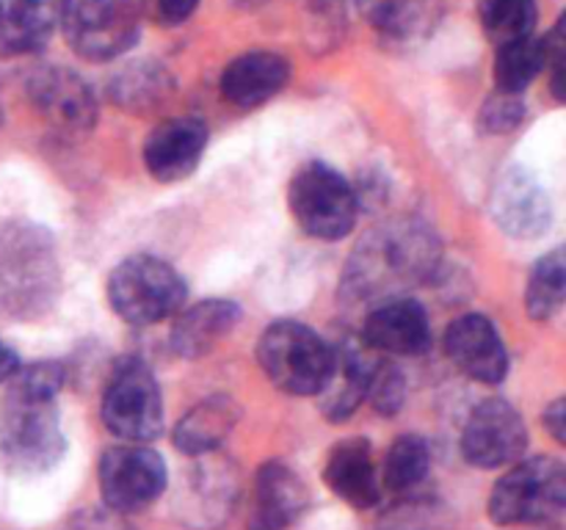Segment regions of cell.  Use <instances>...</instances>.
<instances>
[{
  "instance_id": "5b68a950",
  "label": "cell",
  "mask_w": 566,
  "mask_h": 530,
  "mask_svg": "<svg viewBox=\"0 0 566 530\" xmlns=\"http://www.w3.org/2000/svg\"><path fill=\"white\" fill-rule=\"evenodd\" d=\"M186 279L177 274L175 265L153 254H133L122 259L108 276L111 309L125 324H164L186 307Z\"/></svg>"
},
{
  "instance_id": "4fadbf2b",
  "label": "cell",
  "mask_w": 566,
  "mask_h": 530,
  "mask_svg": "<svg viewBox=\"0 0 566 530\" xmlns=\"http://www.w3.org/2000/svg\"><path fill=\"white\" fill-rule=\"evenodd\" d=\"M363 346L381 357H423L434 346L429 312L409 296L376 304L363 324Z\"/></svg>"
},
{
  "instance_id": "9c48e42d",
  "label": "cell",
  "mask_w": 566,
  "mask_h": 530,
  "mask_svg": "<svg viewBox=\"0 0 566 530\" xmlns=\"http://www.w3.org/2000/svg\"><path fill=\"white\" fill-rule=\"evenodd\" d=\"M103 425L122 442H153L164 431L158 379L138 357H125L111 370L99 403Z\"/></svg>"
},
{
  "instance_id": "f546056e",
  "label": "cell",
  "mask_w": 566,
  "mask_h": 530,
  "mask_svg": "<svg viewBox=\"0 0 566 530\" xmlns=\"http://www.w3.org/2000/svg\"><path fill=\"white\" fill-rule=\"evenodd\" d=\"M403 398H407V379H403V370L398 368L392 359H381L379 353H376L374 364H370L368 398H365V401H370V406L379 414L392 417V414L403 406Z\"/></svg>"
},
{
  "instance_id": "e0dca14e",
  "label": "cell",
  "mask_w": 566,
  "mask_h": 530,
  "mask_svg": "<svg viewBox=\"0 0 566 530\" xmlns=\"http://www.w3.org/2000/svg\"><path fill=\"white\" fill-rule=\"evenodd\" d=\"M310 506L307 484L285 462H265L254 475L249 530H287Z\"/></svg>"
},
{
  "instance_id": "e575fe53",
  "label": "cell",
  "mask_w": 566,
  "mask_h": 530,
  "mask_svg": "<svg viewBox=\"0 0 566 530\" xmlns=\"http://www.w3.org/2000/svg\"><path fill=\"white\" fill-rule=\"evenodd\" d=\"M119 513H83V517L75 519L70 530H130L125 522H119Z\"/></svg>"
},
{
  "instance_id": "d590c367",
  "label": "cell",
  "mask_w": 566,
  "mask_h": 530,
  "mask_svg": "<svg viewBox=\"0 0 566 530\" xmlns=\"http://www.w3.org/2000/svg\"><path fill=\"white\" fill-rule=\"evenodd\" d=\"M17 368H20V357H17V351L9 342L0 340V384H6Z\"/></svg>"
},
{
  "instance_id": "83f0119b",
  "label": "cell",
  "mask_w": 566,
  "mask_h": 530,
  "mask_svg": "<svg viewBox=\"0 0 566 530\" xmlns=\"http://www.w3.org/2000/svg\"><path fill=\"white\" fill-rule=\"evenodd\" d=\"M566 298V257L564 248H553L531 271L525 309L534 320H551L562 312Z\"/></svg>"
},
{
  "instance_id": "603a6c76",
  "label": "cell",
  "mask_w": 566,
  "mask_h": 530,
  "mask_svg": "<svg viewBox=\"0 0 566 530\" xmlns=\"http://www.w3.org/2000/svg\"><path fill=\"white\" fill-rule=\"evenodd\" d=\"M177 92V81L164 61L138 59L122 66L108 83V99L127 114L147 116L164 108Z\"/></svg>"
},
{
  "instance_id": "277c9868",
  "label": "cell",
  "mask_w": 566,
  "mask_h": 530,
  "mask_svg": "<svg viewBox=\"0 0 566 530\" xmlns=\"http://www.w3.org/2000/svg\"><path fill=\"white\" fill-rule=\"evenodd\" d=\"M258 362L276 390L287 395H318L332 373L335 348L307 324L276 320L258 342Z\"/></svg>"
},
{
  "instance_id": "ba28073f",
  "label": "cell",
  "mask_w": 566,
  "mask_h": 530,
  "mask_svg": "<svg viewBox=\"0 0 566 530\" xmlns=\"http://www.w3.org/2000/svg\"><path fill=\"white\" fill-rule=\"evenodd\" d=\"M566 506L564 464L553 456L525 458L503 475L490 495V519L495 524L553 522Z\"/></svg>"
},
{
  "instance_id": "f1b7e54d",
  "label": "cell",
  "mask_w": 566,
  "mask_h": 530,
  "mask_svg": "<svg viewBox=\"0 0 566 530\" xmlns=\"http://www.w3.org/2000/svg\"><path fill=\"white\" fill-rule=\"evenodd\" d=\"M431 447L420 434H401L387 447L381 484L390 491H409L420 486L429 475Z\"/></svg>"
},
{
  "instance_id": "7c38bea8",
  "label": "cell",
  "mask_w": 566,
  "mask_h": 530,
  "mask_svg": "<svg viewBox=\"0 0 566 530\" xmlns=\"http://www.w3.org/2000/svg\"><path fill=\"white\" fill-rule=\"evenodd\" d=\"M528 447L523 414L503 398H486L470 412L462 431V453L473 467L501 469L520 462Z\"/></svg>"
},
{
  "instance_id": "52a82bcc",
  "label": "cell",
  "mask_w": 566,
  "mask_h": 530,
  "mask_svg": "<svg viewBox=\"0 0 566 530\" xmlns=\"http://www.w3.org/2000/svg\"><path fill=\"white\" fill-rule=\"evenodd\" d=\"M136 0H61L59 28L64 42L83 61H114L142 36Z\"/></svg>"
},
{
  "instance_id": "2e32d148",
  "label": "cell",
  "mask_w": 566,
  "mask_h": 530,
  "mask_svg": "<svg viewBox=\"0 0 566 530\" xmlns=\"http://www.w3.org/2000/svg\"><path fill=\"white\" fill-rule=\"evenodd\" d=\"M208 147V125L197 116H169L144 141V166L158 182H180L197 171Z\"/></svg>"
},
{
  "instance_id": "836d02e7",
  "label": "cell",
  "mask_w": 566,
  "mask_h": 530,
  "mask_svg": "<svg viewBox=\"0 0 566 530\" xmlns=\"http://www.w3.org/2000/svg\"><path fill=\"white\" fill-rule=\"evenodd\" d=\"M542 423H545V428L551 431V436L558 442V445H566V401L564 398H556V401L545 409V414H542Z\"/></svg>"
},
{
  "instance_id": "484cf974",
  "label": "cell",
  "mask_w": 566,
  "mask_h": 530,
  "mask_svg": "<svg viewBox=\"0 0 566 530\" xmlns=\"http://www.w3.org/2000/svg\"><path fill=\"white\" fill-rule=\"evenodd\" d=\"M545 39H520V42L495 47V88L509 94H523L545 72Z\"/></svg>"
},
{
  "instance_id": "cb8c5ba5",
  "label": "cell",
  "mask_w": 566,
  "mask_h": 530,
  "mask_svg": "<svg viewBox=\"0 0 566 530\" xmlns=\"http://www.w3.org/2000/svg\"><path fill=\"white\" fill-rule=\"evenodd\" d=\"M241 420V406L230 395H208L188 409L171 431V442L186 456L213 453Z\"/></svg>"
},
{
  "instance_id": "7402d4cb",
  "label": "cell",
  "mask_w": 566,
  "mask_h": 530,
  "mask_svg": "<svg viewBox=\"0 0 566 530\" xmlns=\"http://www.w3.org/2000/svg\"><path fill=\"white\" fill-rule=\"evenodd\" d=\"M59 11L61 0H0V59H22L48 47Z\"/></svg>"
},
{
  "instance_id": "d6986e66",
  "label": "cell",
  "mask_w": 566,
  "mask_h": 530,
  "mask_svg": "<svg viewBox=\"0 0 566 530\" xmlns=\"http://www.w3.org/2000/svg\"><path fill=\"white\" fill-rule=\"evenodd\" d=\"M324 480L343 502L357 511L379 506V475H376L374 451L365 436H348L326 453Z\"/></svg>"
},
{
  "instance_id": "8d00e7d4",
  "label": "cell",
  "mask_w": 566,
  "mask_h": 530,
  "mask_svg": "<svg viewBox=\"0 0 566 530\" xmlns=\"http://www.w3.org/2000/svg\"><path fill=\"white\" fill-rule=\"evenodd\" d=\"M230 3L241 11H258V9H263V6L274 3V0H230Z\"/></svg>"
},
{
  "instance_id": "7a4b0ae2",
  "label": "cell",
  "mask_w": 566,
  "mask_h": 530,
  "mask_svg": "<svg viewBox=\"0 0 566 530\" xmlns=\"http://www.w3.org/2000/svg\"><path fill=\"white\" fill-rule=\"evenodd\" d=\"M64 364L42 359L17 368L0 403V458L11 473H48L64 458L59 392Z\"/></svg>"
},
{
  "instance_id": "3957f363",
  "label": "cell",
  "mask_w": 566,
  "mask_h": 530,
  "mask_svg": "<svg viewBox=\"0 0 566 530\" xmlns=\"http://www.w3.org/2000/svg\"><path fill=\"white\" fill-rule=\"evenodd\" d=\"M61 293L55 235L36 221L17 219L0 226V320H39Z\"/></svg>"
},
{
  "instance_id": "d4e9b609",
  "label": "cell",
  "mask_w": 566,
  "mask_h": 530,
  "mask_svg": "<svg viewBox=\"0 0 566 530\" xmlns=\"http://www.w3.org/2000/svg\"><path fill=\"white\" fill-rule=\"evenodd\" d=\"M359 14L387 42H415L437 25L434 0H359Z\"/></svg>"
},
{
  "instance_id": "8992f818",
  "label": "cell",
  "mask_w": 566,
  "mask_h": 530,
  "mask_svg": "<svg viewBox=\"0 0 566 530\" xmlns=\"http://www.w3.org/2000/svg\"><path fill=\"white\" fill-rule=\"evenodd\" d=\"M293 221L318 241H343L359 215V197L352 182L324 160H310L293 174L287 188Z\"/></svg>"
},
{
  "instance_id": "d6a6232c",
  "label": "cell",
  "mask_w": 566,
  "mask_h": 530,
  "mask_svg": "<svg viewBox=\"0 0 566 530\" xmlns=\"http://www.w3.org/2000/svg\"><path fill=\"white\" fill-rule=\"evenodd\" d=\"M199 9V0H142L138 11L160 28H180Z\"/></svg>"
},
{
  "instance_id": "4dcf8cb0",
  "label": "cell",
  "mask_w": 566,
  "mask_h": 530,
  "mask_svg": "<svg viewBox=\"0 0 566 530\" xmlns=\"http://www.w3.org/2000/svg\"><path fill=\"white\" fill-rule=\"evenodd\" d=\"M525 119V99L523 94L497 92L484 103L479 114V127L486 136H506V132L517 130Z\"/></svg>"
},
{
  "instance_id": "ac0fdd59",
  "label": "cell",
  "mask_w": 566,
  "mask_h": 530,
  "mask_svg": "<svg viewBox=\"0 0 566 530\" xmlns=\"http://www.w3.org/2000/svg\"><path fill=\"white\" fill-rule=\"evenodd\" d=\"M291 81V61L274 50H249L232 59L221 72V97L232 108H258L285 92Z\"/></svg>"
},
{
  "instance_id": "6da1fadb",
  "label": "cell",
  "mask_w": 566,
  "mask_h": 530,
  "mask_svg": "<svg viewBox=\"0 0 566 530\" xmlns=\"http://www.w3.org/2000/svg\"><path fill=\"white\" fill-rule=\"evenodd\" d=\"M442 263L440 235L423 219H392L374 226L348 257L343 293L359 304L407 296L434 279Z\"/></svg>"
},
{
  "instance_id": "8fae6325",
  "label": "cell",
  "mask_w": 566,
  "mask_h": 530,
  "mask_svg": "<svg viewBox=\"0 0 566 530\" xmlns=\"http://www.w3.org/2000/svg\"><path fill=\"white\" fill-rule=\"evenodd\" d=\"M28 99L61 136H86L97 125V97L86 77L61 64H42L25 81Z\"/></svg>"
},
{
  "instance_id": "30bf717a",
  "label": "cell",
  "mask_w": 566,
  "mask_h": 530,
  "mask_svg": "<svg viewBox=\"0 0 566 530\" xmlns=\"http://www.w3.org/2000/svg\"><path fill=\"white\" fill-rule=\"evenodd\" d=\"M97 478L103 502L116 513H136L153 506L169 484L164 456L142 442L108 447L99 458Z\"/></svg>"
},
{
  "instance_id": "44dd1931",
  "label": "cell",
  "mask_w": 566,
  "mask_h": 530,
  "mask_svg": "<svg viewBox=\"0 0 566 530\" xmlns=\"http://www.w3.org/2000/svg\"><path fill=\"white\" fill-rule=\"evenodd\" d=\"M335 359H332V373L326 379L321 395V412L332 423H343L352 417L368 398V379L370 364L376 353H368V348L357 340L335 342Z\"/></svg>"
},
{
  "instance_id": "ffe728a7",
  "label": "cell",
  "mask_w": 566,
  "mask_h": 530,
  "mask_svg": "<svg viewBox=\"0 0 566 530\" xmlns=\"http://www.w3.org/2000/svg\"><path fill=\"white\" fill-rule=\"evenodd\" d=\"M243 312L227 298H205L175 315L169 346L182 359H202L241 324Z\"/></svg>"
},
{
  "instance_id": "1f68e13d",
  "label": "cell",
  "mask_w": 566,
  "mask_h": 530,
  "mask_svg": "<svg viewBox=\"0 0 566 530\" xmlns=\"http://www.w3.org/2000/svg\"><path fill=\"white\" fill-rule=\"evenodd\" d=\"M442 513L446 508L437 500H403L387 511L381 524L385 530H437L442 528Z\"/></svg>"
},
{
  "instance_id": "5bb4252c",
  "label": "cell",
  "mask_w": 566,
  "mask_h": 530,
  "mask_svg": "<svg viewBox=\"0 0 566 530\" xmlns=\"http://www.w3.org/2000/svg\"><path fill=\"white\" fill-rule=\"evenodd\" d=\"M492 219L517 241H534L551 230L553 202L547 188L523 166H512L501 174L492 191Z\"/></svg>"
},
{
  "instance_id": "4316f807",
  "label": "cell",
  "mask_w": 566,
  "mask_h": 530,
  "mask_svg": "<svg viewBox=\"0 0 566 530\" xmlns=\"http://www.w3.org/2000/svg\"><path fill=\"white\" fill-rule=\"evenodd\" d=\"M475 11H479L486 39L495 47L534 36L536 22H539L536 0H479Z\"/></svg>"
},
{
  "instance_id": "9a60e30c",
  "label": "cell",
  "mask_w": 566,
  "mask_h": 530,
  "mask_svg": "<svg viewBox=\"0 0 566 530\" xmlns=\"http://www.w3.org/2000/svg\"><path fill=\"white\" fill-rule=\"evenodd\" d=\"M446 353L464 375L486 386L503 384L509 375V351L501 331L486 315L468 312L448 324Z\"/></svg>"
}]
</instances>
